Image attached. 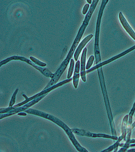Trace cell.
Instances as JSON below:
<instances>
[{
	"label": "cell",
	"instance_id": "7c38bea8",
	"mask_svg": "<svg viewBox=\"0 0 135 152\" xmlns=\"http://www.w3.org/2000/svg\"><path fill=\"white\" fill-rule=\"evenodd\" d=\"M80 69V62L79 61H78L76 62L73 77V85L75 88H77L78 82H79Z\"/></svg>",
	"mask_w": 135,
	"mask_h": 152
},
{
	"label": "cell",
	"instance_id": "d6986e66",
	"mask_svg": "<svg viewBox=\"0 0 135 152\" xmlns=\"http://www.w3.org/2000/svg\"><path fill=\"white\" fill-rule=\"evenodd\" d=\"M30 58L31 61H32L34 63H35L38 66H40L45 67L46 66V64L45 63L41 62L39 60L35 58L34 57H33V56H30Z\"/></svg>",
	"mask_w": 135,
	"mask_h": 152
},
{
	"label": "cell",
	"instance_id": "7a4b0ae2",
	"mask_svg": "<svg viewBox=\"0 0 135 152\" xmlns=\"http://www.w3.org/2000/svg\"><path fill=\"white\" fill-rule=\"evenodd\" d=\"M97 72H98L99 77L100 83L101 88H102L103 96L104 97V101H105L107 112L108 116L110 126H111V132H112V134L113 136H117L115 128V123L114 122L111 107H110V101H109L108 97L107 91L106 87H105L102 68V67H99V68H97Z\"/></svg>",
	"mask_w": 135,
	"mask_h": 152
},
{
	"label": "cell",
	"instance_id": "603a6c76",
	"mask_svg": "<svg viewBox=\"0 0 135 152\" xmlns=\"http://www.w3.org/2000/svg\"><path fill=\"white\" fill-rule=\"evenodd\" d=\"M89 4H87L84 6V8H83V15H86L88 9H89Z\"/></svg>",
	"mask_w": 135,
	"mask_h": 152
},
{
	"label": "cell",
	"instance_id": "8fae6325",
	"mask_svg": "<svg viewBox=\"0 0 135 152\" xmlns=\"http://www.w3.org/2000/svg\"><path fill=\"white\" fill-rule=\"evenodd\" d=\"M99 0H93V2L91 4V6L89 9V12L86 16L85 19L83 21V23L87 26L89 24V21L91 16H92V14L93 13L95 9H96V6L98 3Z\"/></svg>",
	"mask_w": 135,
	"mask_h": 152
},
{
	"label": "cell",
	"instance_id": "5b68a950",
	"mask_svg": "<svg viewBox=\"0 0 135 152\" xmlns=\"http://www.w3.org/2000/svg\"><path fill=\"white\" fill-rule=\"evenodd\" d=\"M48 94H44V95L37 98L33 100L32 101H30L29 103L25 104V105L22 106V107H9L7 108H1L0 109V114L12 113H15L16 114V113H20V112L26 110L29 107L37 103L38 101H39L42 99H43V98L45 97Z\"/></svg>",
	"mask_w": 135,
	"mask_h": 152
},
{
	"label": "cell",
	"instance_id": "30bf717a",
	"mask_svg": "<svg viewBox=\"0 0 135 152\" xmlns=\"http://www.w3.org/2000/svg\"><path fill=\"white\" fill-rule=\"evenodd\" d=\"M86 51V48H84V50H83V53H82L81 59V75L82 79L84 82H86V78L85 63Z\"/></svg>",
	"mask_w": 135,
	"mask_h": 152
},
{
	"label": "cell",
	"instance_id": "4316f807",
	"mask_svg": "<svg viewBox=\"0 0 135 152\" xmlns=\"http://www.w3.org/2000/svg\"><path fill=\"white\" fill-rule=\"evenodd\" d=\"M127 151L129 152H135V148L134 149L128 150Z\"/></svg>",
	"mask_w": 135,
	"mask_h": 152
},
{
	"label": "cell",
	"instance_id": "83f0119b",
	"mask_svg": "<svg viewBox=\"0 0 135 152\" xmlns=\"http://www.w3.org/2000/svg\"><path fill=\"white\" fill-rule=\"evenodd\" d=\"M86 1L89 4H91V0H86Z\"/></svg>",
	"mask_w": 135,
	"mask_h": 152
},
{
	"label": "cell",
	"instance_id": "6da1fadb",
	"mask_svg": "<svg viewBox=\"0 0 135 152\" xmlns=\"http://www.w3.org/2000/svg\"><path fill=\"white\" fill-rule=\"evenodd\" d=\"M25 113H28V114H31V115H36L40 116V117L46 119L50 120L52 122L56 124L57 125L61 127L65 131L67 135L68 136L69 138L70 139L71 142L74 145L76 149L79 152H88V151L86 148H83L78 143V141L76 140L75 137L74 135H73L71 129H70L68 127L63 123L61 120L57 118L52 115H49V114H46L44 113V112L40 111L29 108L26 110H25Z\"/></svg>",
	"mask_w": 135,
	"mask_h": 152
},
{
	"label": "cell",
	"instance_id": "44dd1931",
	"mask_svg": "<svg viewBox=\"0 0 135 152\" xmlns=\"http://www.w3.org/2000/svg\"><path fill=\"white\" fill-rule=\"evenodd\" d=\"M94 59V57L93 55L89 58V61H88L86 67V69H89L91 67L93 63Z\"/></svg>",
	"mask_w": 135,
	"mask_h": 152
},
{
	"label": "cell",
	"instance_id": "5bb4252c",
	"mask_svg": "<svg viewBox=\"0 0 135 152\" xmlns=\"http://www.w3.org/2000/svg\"><path fill=\"white\" fill-rule=\"evenodd\" d=\"M128 115H126V116H124V119L123 120V124H122L121 130L122 135L124 137V141H126V135L127 134V126L128 124Z\"/></svg>",
	"mask_w": 135,
	"mask_h": 152
},
{
	"label": "cell",
	"instance_id": "ffe728a7",
	"mask_svg": "<svg viewBox=\"0 0 135 152\" xmlns=\"http://www.w3.org/2000/svg\"><path fill=\"white\" fill-rule=\"evenodd\" d=\"M18 89H16L15 90V93L13 94L12 97L11 99L10 100V104H9V107H12L15 104V102H16V96L17 95V92H18Z\"/></svg>",
	"mask_w": 135,
	"mask_h": 152
},
{
	"label": "cell",
	"instance_id": "4fadbf2b",
	"mask_svg": "<svg viewBox=\"0 0 135 152\" xmlns=\"http://www.w3.org/2000/svg\"><path fill=\"white\" fill-rule=\"evenodd\" d=\"M109 1V0H103L102 2V4L100 8L99 12L98 17H97V23H96V27L97 28H100V27L101 20H102V17L104 9L106 5L108 2Z\"/></svg>",
	"mask_w": 135,
	"mask_h": 152
},
{
	"label": "cell",
	"instance_id": "277c9868",
	"mask_svg": "<svg viewBox=\"0 0 135 152\" xmlns=\"http://www.w3.org/2000/svg\"><path fill=\"white\" fill-rule=\"evenodd\" d=\"M73 78H70L68 79L62 81V82H60L57 83V84L55 85L52 86L50 87L48 89H44L43 91L39 93V94H36V95H34L32 97L30 98H28L26 95L23 94V97L25 98V100L24 101L21 102V103H19L18 104L14 106V107H20L21 106L25 104L28 103V102H30V101H32L34 99L37 98V97H39L42 95H44V94H49L50 91H51L53 90V89H56V88H58L59 87L63 85L64 84H66V83H69L72 80Z\"/></svg>",
	"mask_w": 135,
	"mask_h": 152
},
{
	"label": "cell",
	"instance_id": "3957f363",
	"mask_svg": "<svg viewBox=\"0 0 135 152\" xmlns=\"http://www.w3.org/2000/svg\"><path fill=\"white\" fill-rule=\"evenodd\" d=\"M13 60H15V61L18 60V61L26 62L28 64L32 66L33 67L36 68L37 70L39 71L41 73L43 74V75H44V76H45L46 77H50L51 78L53 77L54 74H52L47 68H41V67L37 65V64L34 63L32 61H30V60L28 59V58L22 57V56H13L10 58H8L1 61L0 62V67H1L3 65L6 64L8 62L13 61Z\"/></svg>",
	"mask_w": 135,
	"mask_h": 152
},
{
	"label": "cell",
	"instance_id": "9a60e30c",
	"mask_svg": "<svg viewBox=\"0 0 135 152\" xmlns=\"http://www.w3.org/2000/svg\"><path fill=\"white\" fill-rule=\"evenodd\" d=\"M124 138L123 137V135L120 137L118 139V140L117 142H115L113 145L112 146H111V147H109V148H107V149L101 151L102 152H109L112 151L113 150L115 149V150L114 151V152H117V149H118V147L119 145L120 142L124 139Z\"/></svg>",
	"mask_w": 135,
	"mask_h": 152
},
{
	"label": "cell",
	"instance_id": "7402d4cb",
	"mask_svg": "<svg viewBox=\"0 0 135 152\" xmlns=\"http://www.w3.org/2000/svg\"><path fill=\"white\" fill-rule=\"evenodd\" d=\"M16 114L15 113H7L6 114H0V119H2V118H4L8 117L11 116V115Z\"/></svg>",
	"mask_w": 135,
	"mask_h": 152
},
{
	"label": "cell",
	"instance_id": "d4e9b609",
	"mask_svg": "<svg viewBox=\"0 0 135 152\" xmlns=\"http://www.w3.org/2000/svg\"><path fill=\"white\" fill-rule=\"evenodd\" d=\"M134 143H135V140L133 139V140H130V141H129V144Z\"/></svg>",
	"mask_w": 135,
	"mask_h": 152
},
{
	"label": "cell",
	"instance_id": "cb8c5ba5",
	"mask_svg": "<svg viewBox=\"0 0 135 152\" xmlns=\"http://www.w3.org/2000/svg\"><path fill=\"white\" fill-rule=\"evenodd\" d=\"M18 115L19 116H26L27 114L25 113H18Z\"/></svg>",
	"mask_w": 135,
	"mask_h": 152
},
{
	"label": "cell",
	"instance_id": "e0dca14e",
	"mask_svg": "<svg viewBox=\"0 0 135 152\" xmlns=\"http://www.w3.org/2000/svg\"><path fill=\"white\" fill-rule=\"evenodd\" d=\"M74 61L73 59L71 60L70 68H69L68 74V78L70 79L72 76L74 67Z\"/></svg>",
	"mask_w": 135,
	"mask_h": 152
},
{
	"label": "cell",
	"instance_id": "484cf974",
	"mask_svg": "<svg viewBox=\"0 0 135 152\" xmlns=\"http://www.w3.org/2000/svg\"><path fill=\"white\" fill-rule=\"evenodd\" d=\"M135 127V121L134 122L132 125H131V126H130V128H131V129H133Z\"/></svg>",
	"mask_w": 135,
	"mask_h": 152
},
{
	"label": "cell",
	"instance_id": "ac0fdd59",
	"mask_svg": "<svg viewBox=\"0 0 135 152\" xmlns=\"http://www.w3.org/2000/svg\"><path fill=\"white\" fill-rule=\"evenodd\" d=\"M119 146L120 147H123V148H121L118 152H125L127 150L128 148H129L130 147H135V143L133 144H128L126 145L125 144L123 143H120Z\"/></svg>",
	"mask_w": 135,
	"mask_h": 152
},
{
	"label": "cell",
	"instance_id": "ba28073f",
	"mask_svg": "<svg viewBox=\"0 0 135 152\" xmlns=\"http://www.w3.org/2000/svg\"><path fill=\"white\" fill-rule=\"evenodd\" d=\"M120 20L123 27L126 31L130 36L135 40V33L134 32L131 27L129 25L128 23L127 22L126 19L123 16L121 12H120L119 15Z\"/></svg>",
	"mask_w": 135,
	"mask_h": 152
},
{
	"label": "cell",
	"instance_id": "2e32d148",
	"mask_svg": "<svg viewBox=\"0 0 135 152\" xmlns=\"http://www.w3.org/2000/svg\"><path fill=\"white\" fill-rule=\"evenodd\" d=\"M135 111V101L134 103V104L133 107H132V109H131V111L129 115V119L128 122V128L130 127V125L131 124L132 122V117L133 116L134 113Z\"/></svg>",
	"mask_w": 135,
	"mask_h": 152
},
{
	"label": "cell",
	"instance_id": "52a82bcc",
	"mask_svg": "<svg viewBox=\"0 0 135 152\" xmlns=\"http://www.w3.org/2000/svg\"><path fill=\"white\" fill-rule=\"evenodd\" d=\"M99 32L100 28L96 27L94 44V54L95 58H96V64H97L99 62H100L101 60L99 45Z\"/></svg>",
	"mask_w": 135,
	"mask_h": 152
},
{
	"label": "cell",
	"instance_id": "8992f818",
	"mask_svg": "<svg viewBox=\"0 0 135 152\" xmlns=\"http://www.w3.org/2000/svg\"><path fill=\"white\" fill-rule=\"evenodd\" d=\"M73 132L76 135L81 136H86L91 137H103L112 139V140H118L117 136H110V135H106L105 134H96L90 132L86 131L82 129H78V128H73L71 129Z\"/></svg>",
	"mask_w": 135,
	"mask_h": 152
},
{
	"label": "cell",
	"instance_id": "9c48e42d",
	"mask_svg": "<svg viewBox=\"0 0 135 152\" xmlns=\"http://www.w3.org/2000/svg\"><path fill=\"white\" fill-rule=\"evenodd\" d=\"M93 37V35L91 34L86 37L79 44L74 54V58L76 61H78V56H79L82 49H83L88 42Z\"/></svg>",
	"mask_w": 135,
	"mask_h": 152
}]
</instances>
